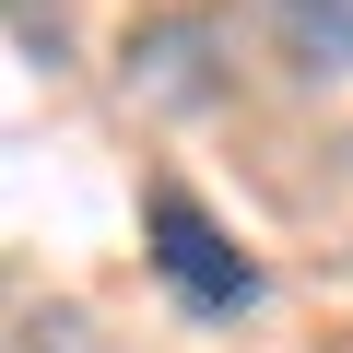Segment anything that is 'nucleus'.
Wrapping results in <instances>:
<instances>
[{
  "label": "nucleus",
  "mask_w": 353,
  "mask_h": 353,
  "mask_svg": "<svg viewBox=\"0 0 353 353\" xmlns=\"http://www.w3.org/2000/svg\"><path fill=\"white\" fill-rule=\"evenodd\" d=\"M24 353H94V330H83L71 306H36V318H24Z\"/></svg>",
  "instance_id": "nucleus-5"
},
{
  "label": "nucleus",
  "mask_w": 353,
  "mask_h": 353,
  "mask_svg": "<svg viewBox=\"0 0 353 353\" xmlns=\"http://www.w3.org/2000/svg\"><path fill=\"white\" fill-rule=\"evenodd\" d=\"M118 83H130L141 106H165V118L212 106V94H224V24H212V12H153V24H130Z\"/></svg>",
  "instance_id": "nucleus-2"
},
{
  "label": "nucleus",
  "mask_w": 353,
  "mask_h": 353,
  "mask_svg": "<svg viewBox=\"0 0 353 353\" xmlns=\"http://www.w3.org/2000/svg\"><path fill=\"white\" fill-rule=\"evenodd\" d=\"M259 24L306 83H353V0H259Z\"/></svg>",
  "instance_id": "nucleus-3"
},
{
  "label": "nucleus",
  "mask_w": 353,
  "mask_h": 353,
  "mask_svg": "<svg viewBox=\"0 0 353 353\" xmlns=\"http://www.w3.org/2000/svg\"><path fill=\"white\" fill-rule=\"evenodd\" d=\"M12 48H24V71H71V12L59 0H12Z\"/></svg>",
  "instance_id": "nucleus-4"
},
{
  "label": "nucleus",
  "mask_w": 353,
  "mask_h": 353,
  "mask_svg": "<svg viewBox=\"0 0 353 353\" xmlns=\"http://www.w3.org/2000/svg\"><path fill=\"white\" fill-rule=\"evenodd\" d=\"M141 236H153V283L176 294V318H201V330H224V318H248V306L271 294V271L201 212V189H176V176H153Z\"/></svg>",
  "instance_id": "nucleus-1"
}]
</instances>
